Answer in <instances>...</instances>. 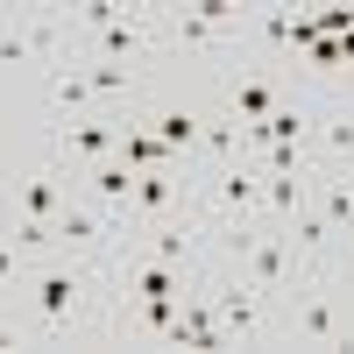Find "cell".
Returning <instances> with one entry per match:
<instances>
[{
	"label": "cell",
	"instance_id": "obj_1",
	"mask_svg": "<svg viewBox=\"0 0 354 354\" xmlns=\"http://www.w3.org/2000/svg\"><path fill=\"white\" fill-rule=\"evenodd\" d=\"M128 113V106H121ZM121 113H93V121H64L57 128V156H71L78 163V177L93 170V163H106V156H121Z\"/></svg>",
	"mask_w": 354,
	"mask_h": 354
},
{
	"label": "cell",
	"instance_id": "obj_2",
	"mask_svg": "<svg viewBox=\"0 0 354 354\" xmlns=\"http://www.w3.org/2000/svg\"><path fill=\"white\" fill-rule=\"evenodd\" d=\"M78 290H85V277H78L71 255H57V262H43V270H36V326H43V333H64V326H71Z\"/></svg>",
	"mask_w": 354,
	"mask_h": 354
},
{
	"label": "cell",
	"instance_id": "obj_3",
	"mask_svg": "<svg viewBox=\"0 0 354 354\" xmlns=\"http://www.w3.org/2000/svg\"><path fill=\"white\" fill-rule=\"evenodd\" d=\"M290 255H298V241L277 227V234H248V248H241V262H248V283L262 290V298H277V290H290Z\"/></svg>",
	"mask_w": 354,
	"mask_h": 354
},
{
	"label": "cell",
	"instance_id": "obj_4",
	"mask_svg": "<svg viewBox=\"0 0 354 354\" xmlns=\"http://www.w3.org/2000/svg\"><path fill=\"white\" fill-rule=\"evenodd\" d=\"M50 227H57V248H64V255H93L113 234V213H106V205H85V198H64V213H57Z\"/></svg>",
	"mask_w": 354,
	"mask_h": 354
},
{
	"label": "cell",
	"instance_id": "obj_5",
	"mask_svg": "<svg viewBox=\"0 0 354 354\" xmlns=\"http://www.w3.org/2000/svg\"><path fill=\"white\" fill-rule=\"evenodd\" d=\"M290 340H305V347H333L340 340V312H333V298L326 290H298V305H290Z\"/></svg>",
	"mask_w": 354,
	"mask_h": 354
},
{
	"label": "cell",
	"instance_id": "obj_6",
	"mask_svg": "<svg viewBox=\"0 0 354 354\" xmlns=\"http://www.w3.org/2000/svg\"><path fill=\"white\" fill-rule=\"evenodd\" d=\"M213 198H220V213H255V205H262V170L241 156V163H220L213 170Z\"/></svg>",
	"mask_w": 354,
	"mask_h": 354
},
{
	"label": "cell",
	"instance_id": "obj_7",
	"mask_svg": "<svg viewBox=\"0 0 354 354\" xmlns=\"http://www.w3.org/2000/svg\"><path fill=\"white\" fill-rule=\"evenodd\" d=\"M121 290H128V298H177V290H185V277H177V262L128 255V262H121Z\"/></svg>",
	"mask_w": 354,
	"mask_h": 354
},
{
	"label": "cell",
	"instance_id": "obj_8",
	"mask_svg": "<svg viewBox=\"0 0 354 354\" xmlns=\"http://www.w3.org/2000/svg\"><path fill=\"white\" fill-rule=\"evenodd\" d=\"M220 333H227V347L234 340H262V290L255 283H234L220 298Z\"/></svg>",
	"mask_w": 354,
	"mask_h": 354
},
{
	"label": "cell",
	"instance_id": "obj_9",
	"mask_svg": "<svg viewBox=\"0 0 354 354\" xmlns=\"http://www.w3.org/2000/svg\"><path fill=\"white\" fill-rule=\"evenodd\" d=\"M170 205H185V177H170V170H142L128 213H135V220H163Z\"/></svg>",
	"mask_w": 354,
	"mask_h": 354
},
{
	"label": "cell",
	"instance_id": "obj_10",
	"mask_svg": "<svg viewBox=\"0 0 354 354\" xmlns=\"http://www.w3.org/2000/svg\"><path fill=\"white\" fill-rule=\"evenodd\" d=\"M305 205H312V177H270L262 170V213H270L277 227H290Z\"/></svg>",
	"mask_w": 354,
	"mask_h": 354
},
{
	"label": "cell",
	"instance_id": "obj_11",
	"mask_svg": "<svg viewBox=\"0 0 354 354\" xmlns=\"http://www.w3.org/2000/svg\"><path fill=\"white\" fill-rule=\"evenodd\" d=\"M142 43H149V21H142V15L128 8L113 28H100V36H93V57H113V64H128V57H135Z\"/></svg>",
	"mask_w": 354,
	"mask_h": 354
},
{
	"label": "cell",
	"instance_id": "obj_12",
	"mask_svg": "<svg viewBox=\"0 0 354 354\" xmlns=\"http://www.w3.org/2000/svg\"><path fill=\"white\" fill-rule=\"evenodd\" d=\"M149 128H156V135L170 142V149H177V156H192V149H198V142H205V121H198V113H192V106H163V113H149Z\"/></svg>",
	"mask_w": 354,
	"mask_h": 354
},
{
	"label": "cell",
	"instance_id": "obj_13",
	"mask_svg": "<svg viewBox=\"0 0 354 354\" xmlns=\"http://www.w3.org/2000/svg\"><path fill=\"white\" fill-rule=\"evenodd\" d=\"M85 85H93V100H128L135 93V64H113V57H93V64H85Z\"/></svg>",
	"mask_w": 354,
	"mask_h": 354
},
{
	"label": "cell",
	"instance_id": "obj_14",
	"mask_svg": "<svg viewBox=\"0 0 354 354\" xmlns=\"http://www.w3.org/2000/svg\"><path fill=\"white\" fill-rule=\"evenodd\" d=\"M220 36H234V28H220V21H205L198 8H185V15L170 21V43H177V50H213Z\"/></svg>",
	"mask_w": 354,
	"mask_h": 354
},
{
	"label": "cell",
	"instance_id": "obj_15",
	"mask_svg": "<svg viewBox=\"0 0 354 354\" xmlns=\"http://www.w3.org/2000/svg\"><path fill=\"white\" fill-rule=\"evenodd\" d=\"M21 213H28V220H57V213H64V185H57V170L21 185Z\"/></svg>",
	"mask_w": 354,
	"mask_h": 354
},
{
	"label": "cell",
	"instance_id": "obj_16",
	"mask_svg": "<svg viewBox=\"0 0 354 354\" xmlns=\"http://www.w3.org/2000/svg\"><path fill=\"white\" fill-rule=\"evenodd\" d=\"M277 106H283V100H277L262 78H241V85H234V113H241V121H270Z\"/></svg>",
	"mask_w": 354,
	"mask_h": 354
},
{
	"label": "cell",
	"instance_id": "obj_17",
	"mask_svg": "<svg viewBox=\"0 0 354 354\" xmlns=\"http://www.w3.org/2000/svg\"><path fill=\"white\" fill-rule=\"evenodd\" d=\"M283 234H290V241H298V255H319V248H326V234H333V220L319 213V205H305V213L290 220Z\"/></svg>",
	"mask_w": 354,
	"mask_h": 354
},
{
	"label": "cell",
	"instance_id": "obj_18",
	"mask_svg": "<svg viewBox=\"0 0 354 354\" xmlns=\"http://www.w3.org/2000/svg\"><path fill=\"white\" fill-rule=\"evenodd\" d=\"M319 135H326L333 156H354V106H326L319 113Z\"/></svg>",
	"mask_w": 354,
	"mask_h": 354
},
{
	"label": "cell",
	"instance_id": "obj_19",
	"mask_svg": "<svg viewBox=\"0 0 354 354\" xmlns=\"http://www.w3.org/2000/svg\"><path fill=\"white\" fill-rule=\"evenodd\" d=\"M149 255H156V262H192V220H177V227H156Z\"/></svg>",
	"mask_w": 354,
	"mask_h": 354
},
{
	"label": "cell",
	"instance_id": "obj_20",
	"mask_svg": "<svg viewBox=\"0 0 354 354\" xmlns=\"http://www.w3.org/2000/svg\"><path fill=\"white\" fill-rule=\"evenodd\" d=\"M21 262H28V255L8 241V234H0V290H15V283H21Z\"/></svg>",
	"mask_w": 354,
	"mask_h": 354
},
{
	"label": "cell",
	"instance_id": "obj_21",
	"mask_svg": "<svg viewBox=\"0 0 354 354\" xmlns=\"http://www.w3.org/2000/svg\"><path fill=\"white\" fill-rule=\"evenodd\" d=\"M8 347H21V333L8 326V319H0V354H8Z\"/></svg>",
	"mask_w": 354,
	"mask_h": 354
},
{
	"label": "cell",
	"instance_id": "obj_22",
	"mask_svg": "<svg viewBox=\"0 0 354 354\" xmlns=\"http://www.w3.org/2000/svg\"><path fill=\"white\" fill-rule=\"evenodd\" d=\"M347 234H354V227H347Z\"/></svg>",
	"mask_w": 354,
	"mask_h": 354
}]
</instances>
